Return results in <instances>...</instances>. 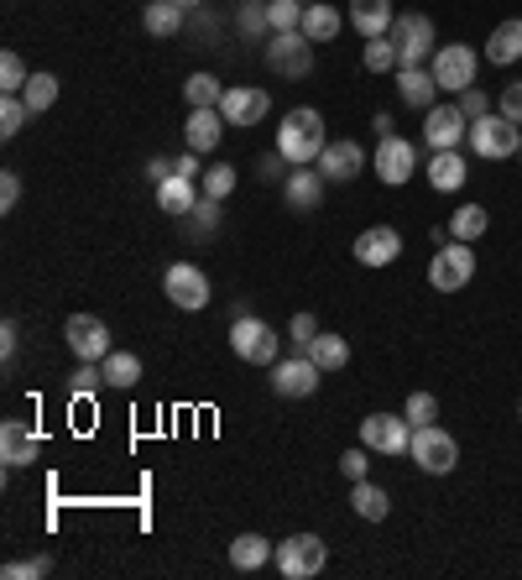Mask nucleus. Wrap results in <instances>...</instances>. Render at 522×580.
<instances>
[{"label":"nucleus","instance_id":"nucleus-43","mask_svg":"<svg viewBox=\"0 0 522 580\" xmlns=\"http://www.w3.org/2000/svg\"><path fill=\"white\" fill-rule=\"evenodd\" d=\"M454 105H460V110H465V121H481V116H491V99L481 95V90H460V99H454Z\"/></svg>","mask_w":522,"mask_h":580},{"label":"nucleus","instance_id":"nucleus-33","mask_svg":"<svg viewBox=\"0 0 522 580\" xmlns=\"http://www.w3.org/2000/svg\"><path fill=\"white\" fill-rule=\"evenodd\" d=\"M351 508H356V518H366V523H381V518L392 512V497H387L377 482H356V492H351Z\"/></svg>","mask_w":522,"mask_h":580},{"label":"nucleus","instance_id":"nucleus-4","mask_svg":"<svg viewBox=\"0 0 522 580\" xmlns=\"http://www.w3.org/2000/svg\"><path fill=\"white\" fill-rule=\"evenodd\" d=\"M471 152L475 157H491V163H501V157H518L522 146V126L507 121L501 110H491V116H481V121H471Z\"/></svg>","mask_w":522,"mask_h":580},{"label":"nucleus","instance_id":"nucleus-18","mask_svg":"<svg viewBox=\"0 0 522 580\" xmlns=\"http://www.w3.org/2000/svg\"><path fill=\"white\" fill-rule=\"evenodd\" d=\"M313 168L324 173V184H356L360 168H366V152H360V142H330Z\"/></svg>","mask_w":522,"mask_h":580},{"label":"nucleus","instance_id":"nucleus-29","mask_svg":"<svg viewBox=\"0 0 522 580\" xmlns=\"http://www.w3.org/2000/svg\"><path fill=\"white\" fill-rule=\"evenodd\" d=\"M157 204H163L167 215H193L199 210V189H193V178H167V184H157Z\"/></svg>","mask_w":522,"mask_h":580},{"label":"nucleus","instance_id":"nucleus-31","mask_svg":"<svg viewBox=\"0 0 522 580\" xmlns=\"http://www.w3.org/2000/svg\"><path fill=\"white\" fill-rule=\"evenodd\" d=\"M486 230H491V210H486V204H460V210L450 215L454 241H481Z\"/></svg>","mask_w":522,"mask_h":580},{"label":"nucleus","instance_id":"nucleus-3","mask_svg":"<svg viewBox=\"0 0 522 580\" xmlns=\"http://www.w3.org/2000/svg\"><path fill=\"white\" fill-rule=\"evenodd\" d=\"M287 580H313L324 576V565H330V544L319 538V533H293L277 544V559H272Z\"/></svg>","mask_w":522,"mask_h":580},{"label":"nucleus","instance_id":"nucleus-51","mask_svg":"<svg viewBox=\"0 0 522 580\" xmlns=\"http://www.w3.org/2000/svg\"><path fill=\"white\" fill-rule=\"evenodd\" d=\"M0 356H5V362L16 356V324H11V319L0 324Z\"/></svg>","mask_w":522,"mask_h":580},{"label":"nucleus","instance_id":"nucleus-24","mask_svg":"<svg viewBox=\"0 0 522 580\" xmlns=\"http://www.w3.org/2000/svg\"><path fill=\"white\" fill-rule=\"evenodd\" d=\"M465 178H471V168H465L460 152H434V157H428V184H434L439 193L465 189Z\"/></svg>","mask_w":522,"mask_h":580},{"label":"nucleus","instance_id":"nucleus-37","mask_svg":"<svg viewBox=\"0 0 522 580\" xmlns=\"http://www.w3.org/2000/svg\"><path fill=\"white\" fill-rule=\"evenodd\" d=\"M240 184L236 163H214V168H204V178H199V189H204V199H225V193Z\"/></svg>","mask_w":522,"mask_h":580},{"label":"nucleus","instance_id":"nucleus-44","mask_svg":"<svg viewBox=\"0 0 522 580\" xmlns=\"http://www.w3.org/2000/svg\"><path fill=\"white\" fill-rule=\"evenodd\" d=\"M497 110L507 116V121L522 126V79H512V84H507V90L497 95Z\"/></svg>","mask_w":522,"mask_h":580},{"label":"nucleus","instance_id":"nucleus-23","mask_svg":"<svg viewBox=\"0 0 522 580\" xmlns=\"http://www.w3.org/2000/svg\"><path fill=\"white\" fill-rule=\"evenodd\" d=\"M220 137H225V116L220 110H193L189 126H183V142H189V152H214L220 146Z\"/></svg>","mask_w":522,"mask_h":580},{"label":"nucleus","instance_id":"nucleus-47","mask_svg":"<svg viewBox=\"0 0 522 580\" xmlns=\"http://www.w3.org/2000/svg\"><path fill=\"white\" fill-rule=\"evenodd\" d=\"M240 26H246V32H272V22H266V0H251V5H246V11H240Z\"/></svg>","mask_w":522,"mask_h":580},{"label":"nucleus","instance_id":"nucleus-15","mask_svg":"<svg viewBox=\"0 0 522 580\" xmlns=\"http://www.w3.org/2000/svg\"><path fill=\"white\" fill-rule=\"evenodd\" d=\"M266 110H272V95L257 90V84H230V90L220 95L225 126H257V121H266Z\"/></svg>","mask_w":522,"mask_h":580},{"label":"nucleus","instance_id":"nucleus-45","mask_svg":"<svg viewBox=\"0 0 522 580\" xmlns=\"http://www.w3.org/2000/svg\"><path fill=\"white\" fill-rule=\"evenodd\" d=\"M313 335H319V319H313V315H293V324H287V340L309 351V340H313Z\"/></svg>","mask_w":522,"mask_h":580},{"label":"nucleus","instance_id":"nucleus-14","mask_svg":"<svg viewBox=\"0 0 522 580\" xmlns=\"http://www.w3.org/2000/svg\"><path fill=\"white\" fill-rule=\"evenodd\" d=\"M63 340H69V351L79 356V362H105V356L116 351V345H110V330H105V319H95V315H69Z\"/></svg>","mask_w":522,"mask_h":580},{"label":"nucleus","instance_id":"nucleus-35","mask_svg":"<svg viewBox=\"0 0 522 580\" xmlns=\"http://www.w3.org/2000/svg\"><path fill=\"white\" fill-rule=\"evenodd\" d=\"M22 99L32 105V116L52 110V105H58V79H52V73H32V79H26V90H22Z\"/></svg>","mask_w":522,"mask_h":580},{"label":"nucleus","instance_id":"nucleus-48","mask_svg":"<svg viewBox=\"0 0 522 580\" xmlns=\"http://www.w3.org/2000/svg\"><path fill=\"white\" fill-rule=\"evenodd\" d=\"M16 204H22V178H16V173H0V210L11 215Z\"/></svg>","mask_w":522,"mask_h":580},{"label":"nucleus","instance_id":"nucleus-13","mask_svg":"<svg viewBox=\"0 0 522 580\" xmlns=\"http://www.w3.org/2000/svg\"><path fill=\"white\" fill-rule=\"evenodd\" d=\"M371 168H377V178L387 184V189H403L407 178L418 173V146L407 142V137H381Z\"/></svg>","mask_w":522,"mask_h":580},{"label":"nucleus","instance_id":"nucleus-28","mask_svg":"<svg viewBox=\"0 0 522 580\" xmlns=\"http://www.w3.org/2000/svg\"><path fill=\"white\" fill-rule=\"evenodd\" d=\"M142 26L152 37H178V32H183V5H178V0H146Z\"/></svg>","mask_w":522,"mask_h":580},{"label":"nucleus","instance_id":"nucleus-27","mask_svg":"<svg viewBox=\"0 0 522 580\" xmlns=\"http://www.w3.org/2000/svg\"><path fill=\"white\" fill-rule=\"evenodd\" d=\"M340 22H345V16L334 11L330 0H313V5H304V26H298V32H304L309 43H334Z\"/></svg>","mask_w":522,"mask_h":580},{"label":"nucleus","instance_id":"nucleus-12","mask_svg":"<svg viewBox=\"0 0 522 580\" xmlns=\"http://www.w3.org/2000/svg\"><path fill=\"white\" fill-rule=\"evenodd\" d=\"M319 382H324V366L313 362L309 351L304 356H293V362H272V392L277 398H313L319 392Z\"/></svg>","mask_w":522,"mask_h":580},{"label":"nucleus","instance_id":"nucleus-10","mask_svg":"<svg viewBox=\"0 0 522 580\" xmlns=\"http://www.w3.org/2000/svg\"><path fill=\"white\" fill-rule=\"evenodd\" d=\"M163 293L173 309H189V315H199L204 304H210V277L199 272L193 262H173L163 272Z\"/></svg>","mask_w":522,"mask_h":580},{"label":"nucleus","instance_id":"nucleus-34","mask_svg":"<svg viewBox=\"0 0 522 580\" xmlns=\"http://www.w3.org/2000/svg\"><path fill=\"white\" fill-rule=\"evenodd\" d=\"M220 95H225V84L214 73H189V84H183L189 110H220Z\"/></svg>","mask_w":522,"mask_h":580},{"label":"nucleus","instance_id":"nucleus-30","mask_svg":"<svg viewBox=\"0 0 522 580\" xmlns=\"http://www.w3.org/2000/svg\"><path fill=\"white\" fill-rule=\"evenodd\" d=\"M99 366H105V387H116V392H131L142 382V356H131V351H110Z\"/></svg>","mask_w":522,"mask_h":580},{"label":"nucleus","instance_id":"nucleus-36","mask_svg":"<svg viewBox=\"0 0 522 580\" xmlns=\"http://www.w3.org/2000/svg\"><path fill=\"white\" fill-rule=\"evenodd\" d=\"M392 69H403L398 43L392 37H366V73H392Z\"/></svg>","mask_w":522,"mask_h":580},{"label":"nucleus","instance_id":"nucleus-53","mask_svg":"<svg viewBox=\"0 0 522 580\" xmlns=\"http://www.w3.org/2000/svg\"><path fill=\"white\" fill-rule=\"evenodd\" d=\"M178 5H183V11H193V5H199V0H178Z\"/></svg>","mask_w":522,"mask_h":580},{"label":"nucleus","instance_id":"nucleus-9","mask_svg":"<svg viewBox=\"0 0 522 580\" xmlns=\"http://www.w3.org/2000/svg\"><path fill=\"white\" fill-rule=\"evenodd\" d=\"M360 445L377 450V455H407L413 424H407L403 413H366V418H360Z\"/></svg>","mask_w":522,"mask_h":580},{"label":"nucleus","instance_id":"nucleus-6","mask_svg":"<svg viewBox=\"0 0 522 580\" xmlns=\"http://www.w3.org/2000/svg\"><path fill=\"white\" fill-rule=\"evenodd\" d=\"M471 277H475L471 241H454V236H450V241L434 251V262H428V283H434V293H460Z\"/></svg>","mask_w":522,"mask_h":580},{"label":"nucleus","instance_id":"nucleus-7","mask_svg":"<svg viewBox=\"0 0 522 580\" xmlns=\"http://www.w3.org/2000/svg\"><path fill=\"white\" fill-rule=\"evenodd\" d=\"M407 455L418 460V471H428V476H450L454 465H460V445H454V435H444L439 424H424V429H413Z\"/></svg>","mask_w":522,"mask_h":580},{"label":"nucleus","instance_id":"nucleus-32","mask_svg":"<svg viewBox=\"0 0 522 580\" xmlns=\"http://www.w3.org/2000/svg\"><path fill=\"white\" fill-rule=\"evenodd\" d=\"M309 356L324 371H340V366H351V340L345 335H330V330H319V335L309 340Z\"/></svg>","mask_w":522,"mask_h":580},{"label":"nucleus","instance_id":"nucleus-2","mask_svg":"<svg viewBox=\"0 0 522 580\" xmlns=\"http://www.w3.org/2000/svg\"><path fill=\"white\" fill-rule=\"evenodd\" d=\"M428 73H434L439 95H460V90H471L475 73H481V52L465 48V43H444L428 58Z\"/></svg>","mask_w":522,"mask_h":580},{"label":"nucleus","instance_id":"nucleus-42","mask_svg":"<svg viewBox=\"0 0 522 580\" xmlns=\"http://www.w3.org/2000/svg\"><path fill=\"white\" fill-rule=\"evenodd\" d=\"M26 79H32V73H26V63L16 58V52H5V58H0V90H5V95H22Z\"/></svg>","mask_w":522,"mask_h":580},{"label":"nucleus","instance_id":"nucleus-5","mask_svg":"<svg viewBox=\"0 0 522 580\" xmlns=\"http://www.w3.org/2000/svg\"><path fill=\"white\" fill-rule=\"evenodd\" d=\"M277 345H283V335H277V330H272L266 319L236 315V324H230V351H236L240 362L272 366V362H277Z\"/></svg>","mask_w":522,"mask_h":580},{"label":"nucleus","instance_id":"nucleus-17","mask_svg":"<svg viewBox=\"0 0 522 580\" xmlns=\"http://www.w3.org/2000/svg\"><path fill=\"white\" fill-rule=\"evenodd\" d=\"M403 257V236L392 225H366L356 236V262L360 267H392Z\"/></svg>","mask_w":522,"mask_h":580},{"label":"nucleus","instance_id":"nucleus-22","mask_svg":"<svg viewBox=\"0 0 522 580\" xmlns=\"http://www.w3.org/2000/svg\"><path fill=\"white\" fill-rule=\"evenodd\" d=\"M398 95L407 110H434L439 105V84L428 69H398Z\"/></svg>","mask_w":522,"mask_h":580},{"label":"nucleus","instance_id":"nucleus-50","mask_svg":"<svg viewBox=\"0 0 522 580\" xmlns=\"http://www.w3.org/2000/svg\"><path fill=\"white\" fill-rule=\"evenodd\" d=\"M173 173H178V178H193V184H199V178H204V168H199V152H183V157L173 163Z\"/></svg>","mask_w":522,"mask_h":580},{"label":"nucleus","instance_id":"nucleus-54","mask_svg":"<svg viewBox=\"0 0 522 580\" xmlns=\"http://www.w3.org/2000/svg\"><path fill=\"white\" fill-rule=\"evenodd\" d=\"M518 418H522V403H518Z\"/></svg>","mask_w":522,"mask_h":580},{"label":"nucleus","instance_id":"nucleus-38","mask_svg":"<svg viewBox=\"0 0 522 580\" xmlns=\"http://www.w3.org/2000/svg\"><path fill=\"white\" fill-rule=\"evenodd\" d=\"M266 22H272V32H298L304 26V5L298 0H266Z\"/></svg>","mask_w":522,"mask_h":580},{"label":"nucleus","instance_id":"nucleus-25","mask_svg":"<svg viewBox=\"0 0 522 580\" xmlns=\"http://www.w3.org/2000/svg\"><path fill=\"white\" fill-rule=\"evenodd\" d=\"M486 58H491V69H512V63L522 58V22H518V16H512V22H501L497 32H491Z\"/></svg>","mask_w":522,"mask_h":580},{"label":"nucleus","instance_id":"nucleus-21","mask_svg":"<svg viewBox=\"0 0 522 580\" xmlns=\"http://www.w3.org/2000/svg\"><path fill=\"white\" fill-rule=\"evenodd\" d=\"M351 26H356L360 37H387L392 22H398V11H392V0H351Z\"/></svg>","mask_w":522,"mask_h":580},{"label":"nucleus","instance_id":"nucleus-49","mask_svg":"<svg viewBox=\"0 0 522 580\" xmlns=\"http://www.w3.org/2000/svg\"><path fill=\"white\" fill-rule=\"evenodd\" d=\"M26 576H48V559H11L5 580H26Z\"/></svg>","mask_w":522,"mask_h":580},{"label":"nucleus","instance_id":"nucleus-20","mask_svg":"<svg viewBox=\"0 0 522 580\" xmlns=\"http://www.w3.org/2000/svg\"><path fill=\"white\" fill-rule=\"evenodd\" d=\"M283 199H287V210H319V199H324V173L293 168L283 178Z\"/></svg>","mask_w":522,"mask_h":580},{"label":"nucleus","instance_id":"nucleus-19","mask_svg":"<svg viewBox=\"0 0 522 580\" xmlns=\"http://www.w3.org/2000/svg\"><path fill=\"white\" fill-rule=\"evenodd\" d=\"M37 450H43V439H37L32 424H22V418H5V424H0V460H5V465H32Z\"/></svg>","mask_w":522,"mask_h":580},{"label":"nucleus","instance_id":"nucleus-16","mask_svg":"<svg viewBox=\"0 0 522 580\" xmlns=\"http://www.w3.org/2000/svg\"><path fill=\"white\" fill-rule=\"evenodd\" d=\"M465 137H471V121H465L460 105H434V110H424V142L434 146V152H454Z\"/></svg>","mask_w":522,"mask_h":580},{"label":"nucleus","instance_id":"nucleus-46","mask_svg":"<svg viewBox=\"0 0 522 580\" xmlns=\"http://www.w3.org/2000/svg\"><path fill=\"white\" fill-rule=\"evenodd\" d=\"M340 471H345L351 482H366V471H371V460H366V445H360V450H345V455H340Z\"/></svg>","mask_w":522,"mask_h":580},{"label":"nucleus","instance_id":"nucleus-52","mask_svg":"<svg viewBox=\"0 0 522 580\" xmlns=\"http://www.w3.org/2000/svg\"><path fill=\"white\" fill-rule=\"evenodd\" d=\"M283 163H287L283 152H266V157H261L257 168H261V178H277V168H283Z\"/></svg>","mask_w":522,"mask_h":580},{"label":"nucleus","instance_id":"nucleus-11","mask_svg":"<svg viewBox=\"0 0 522 580\" xmlns=\"http://www.w3.org/2000/svg\"><path fill=\"white\" fill-rule=\"evenodd\" d=\"M387 37L398 43V58H403V69H418L424 58H434V22H428L424 11H407V16H398Z\"/></svg>","mask_w":522,"mask_h":580},{"label":"nucleus","instance_id":"nucleus-55","mask_svg":"<svg viewBox=\"0 0 522 580\" xmlns=\"http://www.w3.org/2000/svg\"><path fill=\"white\" fill-rule=\"evenodd\" d=\"M518 157H522V146H518Z\"/></svg>","mask_w":522,"mask_h":580},{"label":"nucleus","instance_id":"nucleus-41","mask_svg":"<svg viewBox=\"0 0 522 580\" xmlns=\"http://www.w3.org/2000/svg\"><path fill=\"white\" fill-rule=\"evenodd\" d=\"M99 387H105V366H95V362H84L69 377V392H73V398H95Z\"/></svg>","mask_w":522,"mask_h":580},{"label":"nucleus","instance_id":"nucleus-40","mask_svg":"<svg viewBox=\"0 0 522 580\" xmlns=\"http://www.w3.org/2000/svg\"><path fill=\"white\" fill-rule=\"evenodd\" d=\"M403 418L413 424V429H424V424H434V418H439V398H434V392H407V409H403Z\"/></svg>","mask_w":522,"mask_h":580},{"label":"nucleus","instance_id":"nucleus-39","mask_svg":"<svg viewBox=\"0 0 522 580\" xmlns=\"http://www.w3.org/2000/svg\"><path fill=\"white\" fill-rule=\"evenodd\" d=\"M26 121H32V105H26L22 95H5V99H0V137H16Z\"/></svg>","mask_w":522,"mask_h":580},{"label":"nucleus","instance_id":"nucleus-1","mask_svg":"<svg viewBox=\"0 0 522 580\" xmlns=\"http://www.w3.org/2000/svg\"><path fill=\"white\" fill-rule=\"evenodd\" d=\"M324 146H330V142H324V116H319L313 105L287 110L283 126H277V152H283L293 168H313Z\"/></svg>","mask_w":522,"mask_h":580},{"label":"nucleus","instance_id":"nucleus-8","mask_svg":"<svg viewBox=\"0 0 522 580\" xmlns=\"http://www.w3.org/2000/svg\"><path fill=\"white\" fill-rule=\"evenodd\" d=\"M266 69L283 79H309L313 73V43L304 32H272L266 37Z\"/></svg>","mask_w":522,"mask_h":580},{"label":"nucleus","instance_id":"nucleus-26","mask_svg":"<svg viewBox=\"0 0 522 580\" xmlns=\"http://www.w3.org/2000/svg\"><path fill=\"white\" fill-rule=\"evenodd\" d=\"M272 559H277V549H272V538H261V533H240L236 544H230V565L246 570V576L261 570V565H272Z\"/></svg>","mask_w":522,"mask_h":580}]
</instances>
